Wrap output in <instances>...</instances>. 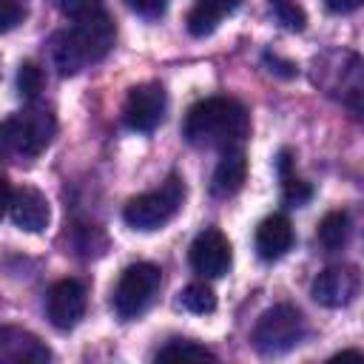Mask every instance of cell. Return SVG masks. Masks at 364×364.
Wrapping results in <instances>:
<instances>
[{
  "mask_svg": "<svg viewBox=\"0 0 364 364\" xmlns=\"http://www.w3.org/2000/svg\"><path fill=\"white\" fill-rule=\"evenodd\" d=\"M182 202H185V182L182 176L171 173L159 188L128 199V205L122 208V219L134 230H159L179 213Z\"/></svg>",
  "mask_w": 364,
  "mask_h": 364,
  "instance_id": "cell-3",
  "label": "cell"
},
{
  "mask_svg": "<svg viewBox=\"0 0 364 364\" xmlns=\"http://www.w3.org/2000/svg\"><path fill=\"white\" fill-rule=\"evenodd\" d=\"M324 6L333 11V14H350L361 6V0H324Z\"/></svg>",
  "mask_w": 364,
  "mask_h": 364,
  "instance_id": "cell-25",
  "label": "cell"
},
{
  "mask_svg": "<svg viewBox=\"0 0 364 364\" xmlns=\"http://www.w3.org/2000/svg\"><path fill=\"white\" fill-rule=\"evenodd\" d=\"M60 9L63 14L77 23V20H88V17H97V14H105V3L102 0H60Z\"/></svg>",
  "mask_w": 364,
  "mask_h": 364,
  "instance_id": "cell-20",
  "label": "cell"
},
{
  "mask_svg": "<svg viewBox=\"0 0 364 364\" xmlns=\"http://www.w3.org/2000/svg\"><path fill=\"white\" fill-rule=\"evenodd\" d=\"M9 213H11V222H14L20 230H28V233L46 230V225H48V219H51L46 193H40V191L31 188V185H23V188L11 191Z\"/></svg>",
  "mask_w": 364,
  "mask_h": 364,
  "instance_id": "cell-11",
  "label": "cell"
},
{
  "mask_svg": "<svg viewBox=\"0 0 364 364\" xmlns=\"http://www.w3.org/2000/svg\"><path fill=\"white\" fill-rule=\"evenodd\" d=\"M247 182V159H245V151L242 148H228L222 151V159L213 171V179H210V191L222 199L239 193Z\"/></svg>",
  "mask_w": 364,
  "mask_h": 364,
  "instance_id": "cell-14",
  "label": "cell"
},
{
  "mask_svg": "<svg viewBox=\"0 0 364 364\" xmlns=\"http://www.w3.org/2000/svg\"><path fill=\"white\" fill-rule=\"evenodd\" d=\"M85 304L88 293L80 279H60L46 296V313L57 330H74L85 316Z\"/></svg>",
  "mask_w": 364,
  "mask_h": 364,
  "instance_id": "cell-9",
  "label": "cell"
},
{
  "mask_svg": "<svg viewBox=\"0 0 364 364\" xmlns=\"http://www.w3.org/2000/svg\"><path fill=\"white\" fill-rule=\"evenodd\" d=\"M179 307H185L188 313H196V316H208L216 310V293L205 282H191L179 293Z\"/></svg>",
  "mask_w": 364,
  "mask_h": 364,
  "instance_id": "cell-17",
  "label": "cell"
},
{
  "mask_svg": "<svg viewBox=\"0 0 364 364\" xmlns=\"http://www.w3.org/2000/svg\"><path fill=\"white\" fill-rule=\"evenodd\" d=\"M264 60H267L270 65H276V68H270V71H276V74H282V77H293V74H296V65H293V63H284V60H279V57H273V54H264Z\"/></svg>",
  "mask_w": 364,
  "mask_h": 364,
  "instance_id": "cell-26",
  "label": "cell"
},
{
  "mask_svg": "<svg viewBox=\"0 0 364 364\" xmlns=\"http://www.w3.org/2000/svg\"><path fill=\"white\" fill-rule=\"evenodd\" d=\"M310 293L321 307H347L358 296V273L350 264L327 267L313 279Z\"/></svg>",
  "mask_w": 364,
  "mask_h": 364,
  "instance_id": "cell-10",
  "label": "cell"
},
{
  "mask_svg": "<svg viewBox=\"0 0 364 364\" xmlns=\"http://www.w3.org/2000/svg\"><path fill=\"white\" fill-rule=\"evenodd\" d=\"M114 37L117 26L108 11L88 20H77L68 31H57L51 37V63L63 77H71L88 63H100L111 51Z\"/></svg>",
  "mask_w": 364,
  "mask_h": 364,
  "instance_id": "cell-2",
  "label": "cell"
},
{
  "mask_svg": "<svg viewBox=\"0 0 364 364\" xmlns=\"http://www.w3.org/2000/svg\"><path fill=\"white\" fill-rule=\"evenodd\" d=\"M253 245H256L259 259H264V262L282 259L293 247V225H290V219L284 213H273V216L262 219L259 228H256Z\"/></svg>",
  "mask_w": 364,
  "mask_h": 364,
  "instance_id": "cell-13",
  "label": "cell"
},
{
  "mask_svg": "<svg viewBox=\"0 0 364 364\" xmlns=\"http://www.w3.org/2000/svg\"><path fill=\"white\" fill-rule=\"evenodd\" d=\"M239 3L242 0H196L185 17V26L193 37H208L222 26L225 17H230L239 9Z\"/></svg>",
  "mask_w": 364,
  "mask_h": 364,
  "instance_id": "cell-15",
  "label": "cell"
},
{
  "mask_svg": "<svg viewBox=\"0 0 364 364\" xmlns=\"http://www.w3.org/2000/svg\"><path fill=\"white\" fill-rule=\"evenodd\" d=\"M43 82H46V77H43V68L37 63H20V68H17V91H20L23 100L34 102L40 97V91H43Z\"/></svg>",
  "mask_w": 364,
  "mask_h": 364,
  "instance_id": "cell-19",
  "label": "cell"
},
{
  "mask_svg": "<svg viewBox=\"0 0 364 364\" xmlns=\"http://www.w3.org/2000/svg\"><path fill=\"white\" fill-rule=\"evenodd\" d=\"M9 205H11V185H9L6 176H0V219L9 210Z\"/></svg>",
  "mask_w": 364,
  "mask_h": 364,
  "instance_id": "cell-27",
  "label": "cell"
},
{
  "mask_svg": "<svg viewBox=\"0 0 364 364\" xmlns=\"http://www.w3.org/2000/svg\"><path fill=\"white\" fill-rule=\"evenodd\" d=\"M131 11L142 14V17H159L168 6V0H125Z\"/></svg>",
  "mask_w": 364,
  "mask_h": 364,
  "instance_id": "cell-24",
  "label": "cell"
},
{
  "mask_svg": "<svg viewBox=\"0 0 364 364\" xmlns=\"http://www.w3.org/2000/svg\"><path fill=\"white\" fill-rule=\"evenodd\" d=\"M301 338H304V316L293 304H273L259 316L253 327V347L264 355L287 353Z\"/></svg>",
  "mask_w": 364,
  "mask_h": 364,
  "instance_id": "cell-5",
  "label": "cell"
},
{
  "mask_svg": "<svg viewBox=\"0 0 364 364\" xmlns=\"http://www.w3.org/2000/svg\"><path fill=\"white\" fill-rule=\"evenodd\" d=\"M310 196H313V188H310L304 179H299V176H293V173H284V176H282V199H284L287 205L299 208V205L310 202Z\"/></svg>",
  "mask_w": 364,
  "mask_h": 364,
  "instance_id": "cell-21",
  "label": "cell"
},
{
  "mask_svg": "<svg viewBox=\"0 0 364 364\" xmlns=\"http://www.w3.org/2000/svg\"><path fill=\"white\" fill-rule=\"evenodd\" d=\"M171 358H193V361H216V353H210L208 347L196 344V341H188V338H176L171 344H165L159 353H156V361H171Z\"/></svg>",
  "mask_w": 364,
  "mask_h": 364,
  "instance_id": "cell-18",
  "label": "cell"
},
{
  "mask_svg": "<svg viewBox=\"0 0 364 364\" xmlns=\"http://www.w3.org/2000/svg\"><path fill=\"white\" fill-rule=\"evenodd\" d=\"M159 284H162V270L151 262H136V264H128L114 287V313L122 318V321H131L136 316H142L151 301L156 299L159 293Z\"/></svg>",
  "mask_w": 364,
  "mask_h": 364,
  "instance_id": "cell-4",
  "label": "cell"
},
{
  "mask_svg": "<svg viewBox=\"0 0 364 364\" xmlns=\"http://www.w3.org/2000/svg\"><path fill=\"white\" fill-rule=\"evenodd\" d=\"M26 6L20 0H0V34L14 31L26 20Z\"/></svg>",
  "mask_w": 364,
  "mask_h": 364,
  "instance_id": "cell-23",
  "label": "cell"
},
{
  "mask_svg": "<svg viewBox=\"0 0 364 364\" xmlns=\"http://www.w3.org/2000/svg\"><path fill=\"white\" fill-rule=\"evenodd\" d=\"M270 6H273V11H276V17H279L290 31H301V28H304L307 17H304V9H301L296 0H270Z\"/></svg>",
  "mask_w": 364,
  "mask_h": 364,
  "instance_id": "cell-22",
  "label": "cell"
},
{
  "mask_svg": "<svg viewBox=\"0 0 364 364\" xmlns=\"http://www.w3.org/2000/svg\"><path fill=\"white\" fill-rule=\"evenodd\" d=\"M6 131H9L11 154L34 159L51 145V139L57 134V119H54V114L48 108L28 105V108H23L20 114H14L6 122Z\"/></svg>",
  "mask_w": 364,
  "mask_h": 364,
  "instance_id": "cell-6",
  "label": "cell"
},
{
  "mask_svg": "<svg viewBox=\"0 0 364 364\" xmlns=\"http://www.w3.org/2000/svg\"><path fill=\"white\" fill-rule=\"evenodd\" d=\"M11 154V142H9V131H6V122H0V162Z\"/></svg>",
  "mask_w": 364,
  "mask_h": 364,
  "instance_id": "cell-28",
  "label": "cell"
},
{
  "mask_svg": "<svg viewBox=\"0 0 364 364\" xmlns=\"http://www.w3.org/2000/svg\"><path fill=\"white\" fill-rule=\"evenodd\" d=\"M350 233H353V225H350L347 210H330L318 222V230H316L321 247H327V250H341L350 242Z\"/></svg>",
  "mask_w": 364,
  "mask_h": 364,
  "instance_id": "cell-16",
  "label": "cell"
},
{
  "mask_svg": "<svg viewBox=\"0 0 364 364\" xmlns=\"http://www.w3.org/2000/svg\"><path fill=\"white\" fill-rule=\"evenodd\" d=\"M165 108H168V94L159 82H139L128 91L125 97V125L131 131H154L162 119H165Z\"/></svg>",
  "mask_w": 364,
  "mask_h": 364,
  "instance_id": "cell-7",
  "label": "cell"
},
{
  "mask_svg": "<svg viewBox=\"0 0 364 364\" xmlns=\"http://www.w3.org/2000/svg\"><path fill=\"white\" fill-rule=\"evenodd\" d=\"M188 259H191V267L205 276V279H219L230 270V262H233V247L228 242V236L216 228H205L193 242H191V250H188Z\"/></svg>",
  "mask_w": 364,
  "mask_h": 364,
  "instance_id": "cell-8",
  "label": "cell"
},
{
  "mask_svg": "<svg viewBox=\"0 0 364 364\" xmlns=\"http://www.w3.org/2000/svg\"><path fill=\"white\" fill-rule=\"evenodd\" d=\"M182 134L196 148H242L250 136V114L233 97H205L188 108Z\"/></svg>",
  "mask_w": 364,
  "mask_h": 364,
  "instance_id": "cell-1",
  "label": "cell"
},
{
  "mask_svg": "<svg viewBox=\"0 0 364 364\" xmlns=\"http://www.w3.org/2000/svg\"><path fill=\"white\" fill-rule=\"evenodd\" d=\"M51 350L34 333L23 327L3 324L0 327V364H23V361H48Z\"/></svg>",
  "mask_w": 364,
  "mask_h": 364,
  "instance_id": "cell-12",
  "label": "cell"
}]
</instances>
